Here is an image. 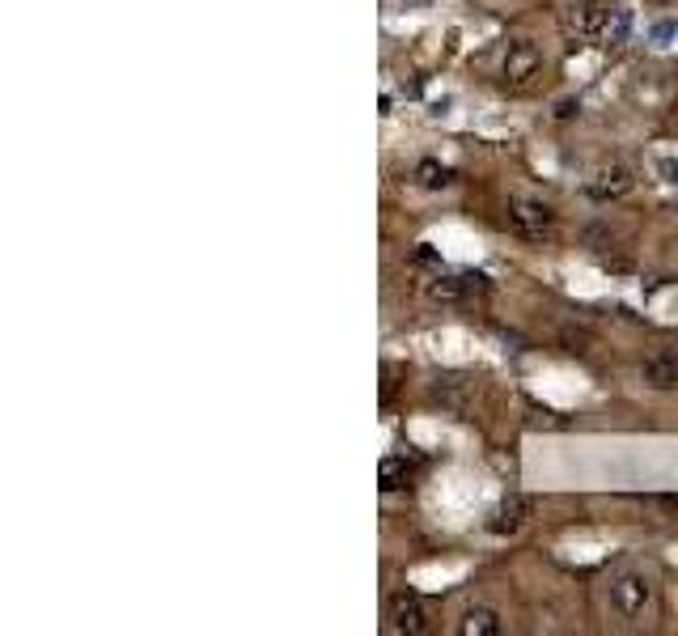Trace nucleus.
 I'll list each match as a JSON object with an SVG mask.
<instances>
[{
  "instance_id": "obj_1",
  "label": "nucleus",
  "mask_w": 678,
  "mask_h": 636,
  "mask_svg": "<svg viewBox=\"0 0 678 636\" xmlns=\"http://www.w3.org/2000/svg\"><path fill=\"white\" fill-rule=\"evenodd\" d=\"M653 603H657V586H653L649 573L628 569V573L611 577V607L619 615H628V620H645V615L653 611Z\"/></svg>"
},
{
  "instance_id": "obj_2",
  "label": "nucleus",
  "mask_w": 678,
  "mask_h": 636,
  "mask_svg": "<svg viewBox=\"0 0 678 636\" xmlns=\"http://www.w3.org/2000/svg\"><path fill=\"white\" fill-rule=\"evenodd\" d=\"M488 293V276L484 272H458V276H437L428 285V297L433 302H471V297Z\"/></svg>"
},
{
  "instance_id": "obj_3",
  "label": "nucleus",
  "mask_w": 678,
  "mask_h": 636,
  "mask_svg": "<svg viewBox=\"0 0 678 636\" xmlns=\"http://www.w3.org/2000/svg\"><path fill=\"white\" fill-rule=\"evenodd\" d=\"M509 225L522 238H543L551 225H556V212H551L543 200H513L509 204Z\"/></svg>"
},
{
  "instance_id": "obj_4",
  "label": "nucleus",
  "mask_w": 678,
  "mask_h": 636,
  "mask_svg": "<svg viewBox=\"0 0 678 636\" xmlns=\"http://www.w3.org/2000/svg\"><path fill=\"white\" fill-rule=\"evenodd\" d=\"M585 191H590V200L611 204V200H619V196H628V191H632V170L619 166V162L598 166V170L590 174V183H585Z\"/></svg>"
},
{
  "instance_id": "obj_5",
  "label": "nucleus",
  "mask_w": 678,
  "mask_h": 636,
  "mask_svg": "<svg viewBox=\"0 0 678 636\" xmlns=\"http://www.w3.org/2000/svg\"><path fill=\"white\" fill-rule=\"evenodd\" d=\"M390 632H407V636H424L428 632V611L416 594H395L390 598Z\"/></svg>"
},
{
  "instance_id": "obj_6",
  "label": "nucleus",
  "mask_w": 678,
  "mask_h": 636,
  "mask_svg": "<svg viewBox=\"0 0 678 636\" xmlns=\"http://www.w3.org/2000/svg\"><path fill=\"white\" fill-rule=\"evenodd\" d=\"M611 13L615 9L598 5V0H581V5L573 9V26H577L581 39H606V30H611Z\"/></svg>"
},
{
  "instance_id": "obj_7",
  "label": "nucleus",
  "mask_w": 678,
  "mask_h": 636,
  "mask_svg": "<svg viewBox=\"0 0 678 636\" xmlns=\"http://www.w3.org/2000/svg\"><path fill=\"white\" fill-rule=\"evenodd\" d=\"M539 51H534L530 43H517V47H509V56H505V81H513V85H526L534 73H539Z\"/></svg>"
},
{
  "instance_id": "obj_8",
  "label": "nucleus",
  "mask_w": 678,
  "mask_h": 636,
  "mask_svg": "<svg viewBox=\"0 0 678 636\" xmlns=\"http://www.w3.org/2000/svg\"><path fill=\"white\" fill-rule=\"evenodd\" d=\"M645 382L657 386V391H666V386L678 382V352L674 348H657L645 361Z\"/></svg>"
},
{
  "instance_id": "obj_9",
  "label": "nucleus",
  "mask_w": 678,
  "mask_h": 636,
  "mask_svg": "<svg viewBox=\"0 0 678 636\" xmlns=\"http://www.w3.org/2000/svg\"><path fill=\"white\" fill-rule=\"evenodd\" d=\"M526 518H530V501H526V497H509V501L492 514L488 530H492V535H513V530L526 526Z\"/></svg>"
},
{
  "instance_id": "obj_10",
  "label": "nucleus",
  "mask_w": 678,
  "mask_h": 636,
  "mask_svg": "<svg viewBox=\"0 0 678 636\" xmlns=\"http://www.w3.org/2000/svg\"><path fill=\"white\" fill-rule=\"evenodd\" d=\"M458 632L462 636H496V632H501V615H496L492 607H471L458 620Z\"/></svg>"
},
{
  "instance_id": "obj_11",
  "label": "nucleus",
  "mask_w": 678,
  "mask_h": 636,
  "mask_svg": "<svg viewBox=\"0 0 678 636\" xmlns=\"http://www.w3.org/2000/svg\"><path fill=\"white\" fill-rule=\"evenodd\" d=\"M416 183H420V187H428V191H441V187H450V183H454V170H450V166H441V162H433V157H424V162L416 166Z\"/></svg>"
},
{
  "instance_id": "obj_12",
  "label": "nucleus",
  "mask_w": 678,
  "mask_h": 636,
  "mask_svg": "<svg viewBox=\"0 0 678 636\" xmlns=\"http://www.w3.org/2000/svg\"><path fill=\"white\" fill-rule=\"evenodd\" d=\"M378 484H382L386 492H395V488H403V484H407V463H403V458H382V467H378Z\"/></svg>"
},
{
  "instance_id": "obj_13",
  "label": "nucleus",
  "mask_w": 678,
  "mask_h": 636,
  "mask_svg": "<svg viewBox=\"0 0 678 636\" xmlns=\"http://www.w3.org/2000/svg\"><path fill=\"white\" fill-rule=\"evenodd\" d=\"M657 170L666 174V183H670V187H678V162H674V157H662V166H657Z\"/></svg>"
}]
</instances>
